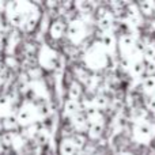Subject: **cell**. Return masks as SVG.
I'll return each instance as SVG.
<instances>
[{
    "label": "cell",
    "instance_id": "6",
    "mask_svg": "<svg viewBox=\"0 0 155 155\" xmlns=\"http://www.w3.org/2000/svg\"><path fill=\"white\" fill-rule=\"evenodd\" d=\"M143 56H144L146 61H155V45L147 44L143 49Z\"/></svg>",
    "mask_w": 155,
    "mask_h": 155
},
{
    "label": "cell",
    "instance_id": "3",
    "mask_svg": "<svg viewBox=\"0 0 155 155\" xmlns=\"http://www.w3.org/2000/svg\"><path fill=\"white\" fill-rule=\"evenodd\" d=\"M64 30H65V27H64V25H63L61 21H56L51 25V35L53 38H56V40L63 37Z\"/></svg>",
    "mask_w": 155,
    "mask_h": 155
},
{
    "label": "cell",
    "instance_id": "10",
    "mask_svg": "<svg viewBox=\"0 0 155 155\" xmlns=\"http://www.w3.org/2000/svg\"><path fill=\"white\" fill-rule=\"evenodd\" d=\"M146 72L150 76H155V61H146Z\"/></svg>",
    "mask_w": 155,
    "mask_h": 155
},
{
    "label": "cell",
    "instance_id": "2",
    "mask_svg": "<svg viewBox=\"0 0 155 155\" xmlns=\"http://www.w3.org/2000/svg\"><path fill=\"white\" fill-rule=\"evenodd\" d=\"M76 147L72 139H63L60 143V154L61 155H75Z\"/></svg>",
    "mask_w": 155,
    "mask_h": 155
},
{
    "label": "cell",
    "instance_id": "8",
    "mask_svg": "<svg viewBox=\"0 0 155 155\" xmlns=\"http://www.w3.org/2000/svg\"><path fill=\"white\" fill-rule=\"evenodd\" d=\"M131 71L135 76H140L143 75V72L146 71V64L143 61H135L131 67Z\"/></svg>",
    "mask_w": 155,
    "mask_h": 155
},
{
    "label": "cell",
    "instance_id": "4",
    "mask_svg": "<svg viewBox=\"0 0 155 155\" xmlns=\"http://www.w3.org/2000/svg\"><path fill=\"white\" fill-rule=\"evenodd\" d=\"M143 91L153 94L155 93V76H147L142 83Z\"/></svg>",
    "mask_w": 155,
    "mask_h": 155
},
{
    "label": "cell",
    "instance_id": "9",
    "mask_svg": "<svg viewBox=\"0 0 155 155\" xmlns=\"http://www.w3.org/2000/svg\"><path fill=\"white\" fill-rule=\"evenodd\" d=\"M147 109L151 110V112H155V93L150 94V97L147 98Z\"/></svg>",
    "mask_w": 155,
    "mask_h": 155
},
{
    "label": "cell",
    "instance_id": "1",
    "mask_svg": "<svg viewBox=\"0 0 155 155\" xmlns=\"http://www.w3.org/2000/svg\"><path fill=\"white\" fill-rule=\"evenodd\" d=\"M154 135H155V125H153L148 121H142L140 124H137L136 129H135V137L137 140H140V142L153 139Z\"/></svg>",
    "mask_w": 155,
    "mask_h": 155
},
{
    "label": "cell",
    "instance_id": "5",
    "mask_svg": "<svg viewBox=\"0 0 155 155\" xmlns=\"http://www.w3.org/2000/svg\"><path fill=\"white\" fill-rule=\"evenodd\" d=\"M70 95H71V99H78L80 95H82V86L78 80H72L70 86Z\"/></svg>",
    "mask_w": 155,
    "mask_h": 155
},
{
    "label": "cell",
    "instance_id": "7",
    "mask_svg": "<svg viewBox=\"0 0 155 155\" xmlns=\"http://www.w3.org/2000/svg\"><path fill=\"white\" fill-rule=\"evenodd\" d=\"M154 7H155V3L153 2H142L139 4V11L144 15H151L154 11Z\"/></svg>",
    "mask_w": 155,
    "mask_h": 155
}]
</instances>
